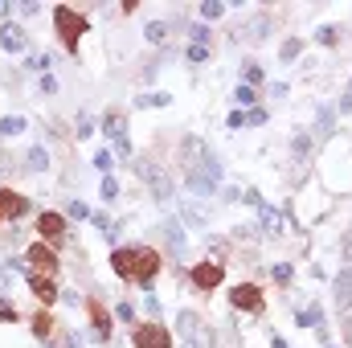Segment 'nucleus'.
Returning <instances> with one entry per match:
<instances>
[{
  "label": "nucleus",
  "mask_w": 352,
  "mask_h": 348,
  "mask_svg": "<svg viewBox=\"0 0 352 348\" xmlns=\"http://www.w3.org/2000/svg\"><path fill=\"white\" fill-rule=\"evenodd\" d=\"M188 58H192V62H205V58H209V50H205V45H192V50H188Z\"/></svg>",
  "instance_id": "nucleus-22"
},
{
  "label": "nucleus",
  "mask_w": 352,
  "mask_h": 348,
  "mask_svg": "<svg viewBox=\"0 0 352 348\" xmlns=\"http://www.w3.org/2000/svg\"><path fill=\"white\" fill-rule=\"evenodd\" d=\"M25 213V197H16L12 188H0V217H21Z\"/></svg>",
  "instance_id": "nucleus-12"
},
{
  "label": "nucleus",
  "mask_w": 352,
  "mask_h": 348,
  "mask_svg": "<svg viewBox=\"0 0 352 348\" xmlns=\"http://www.w3.org/2000/svg\"><path fill=\"white\" fill-rule=\"evenodd\" d=\"M184 176H188V188H192L197 197H209V193L221 184V164H217V160H213V152H209L197 168H188Z\"/></svg>",
  "instance_id": "nucleus-2"
},
{
  "label": "nucleus",
  "mask_w": 352,
  "mask_h": 348,
  "mask_svg": "<svg viewBox=\"0 0 352 348\" xmlns=\"http://www.w3.org/2000/svg\"><path fill=\"white\" fill-rule=\"evenodd\" d=\"M164 33H168V29H164L160 21H152V25H148V41H156V45H160V41H164Z\"/></svg>",
  "instance_id": "nucleus-21"
},
{
  "label": "nucleus",
  "mask_w": 352,
  "mask_h": 348,
  "mask_svg": "<svg viewBox=\"0 0 352 348\" xmlns=\"http://www.w3.org/2000/svg\"><path fill=\"white\" fill-rule=\"evenodd\" d=\"M107 135L115 140L119 156H127V152H131V144H127V127H123V119H119V115H107Z\"/></svg>",
  "instance_id": "nucleus-9"
},
{
  "label": "nucleus",
  "mask_w": 352,
  "mask_h": 348,
  "mask_svg": "<svg viewBox=\"0 0 352 348\" xmlns=\"http://www.w3.org/2000/svg\"><path fill=\"white\" fill-rule=\"evenodd\" d=\"M16 131H25V119H4L0 123V135H16Z\"/></svg>",
  "instance_id": "nucleus-20"
},
{
  "label": "nucleus",
  "mask_w": 352,
  "mask_h": 348,
  "mask_svg": "<svg viewBox=\"0 0 352 348\" xmlns=\"http://www.w3.org/2000/svg\"><path fill=\"white\" fill-rule=\"evenodd\" d=\"M135 348H173V336H168L164 328L148 324V328H140V332H135Z\"/></svg>",
  "instance_id": "nucleus-5"
},
{
  "label": "nucleus",
  "mask_w": 352,
  "mask_h": 348,
  "mask_svg": "<svg viewBox=\"0 0 352 348\" xmlns=\"http://www.w3.org/2000/svg\"><path fill=\"white\" fill-rule=\"evenodd\" d=\"M0 45H4L8 54H21V50L29 45V37H25V29H16V25H4V29H0Z\"/></svg>",
  "instance_id": "nucleus-8"
},
{
  "label": "nucleus",
  "mask_w": 352,
  "mask_h": 348,
  "mask_svg": "<svg viewBox=\"0 0 352 348\" xmlns=\"http://www.w3.org/2000/svg\"><path fill=\"white\" fill-rule=\"evenodd\" d=\"M238 102H254V90H250V87H238Z\"/></svg>",
  "instance_id": "nucleus-25"
},
{
  "label": "nucleus",
  "mask_w": 352,
  "mask_h": 348,
  "mask_svg": "<svg viewBox=\"0 0 352 348\" xmlns=\"http://www.w3.org/2000/svg\"><path fill=\"white\" fill-rule=\"evenodd\" d=\"M33 291H37V299H41V303H54V299H58L54 283H50V279H41V274H33Z\"/></svg>",
  "instance_id": "nucleus-16"
},
{
  "label": "nucleus",
  "mask_w": 352,
  "mask_h": 348,
  "mask_svg": "<svg viewBox=\"0 0 352 348\" xmlns=\"http://www.w3.org/2000/svg\"><path fill=\"white\" fill-rule=\"evenodd\" d=\"M115 270H119V274H123V279H131V266H135V250H119V254H115Z\"/></svg>",
  "instance_id": "nucleus-17"
},
{
  "label": "nucleus",
  "mask_w": 352,
  "mask_h": 348,
  "mask_svg": "<svg viewBox=\"0 0 352 348\" xmlns=\"http://www.w3.org/2000/svg\"><path fill=\"white\" fill-rule=\"evenodd\" d=\"M344 254H349V262H352V234L344 238Z\"/></svg>",
  "instance_id": "nucleus-26"
},
{
  "label": "nucleus",
  "mask_w": 352,
  "mask_h": 348,
  "mask_svg": "<svg viewBox=\"0 0 352 348\" xmlns=\"http://www.w3.org/2000/svg\"><path fill=\"white\" fill-rule=\"evenodd\" d=\"M336 299H340L344 307H352V262L336 274Z\"/></svg>",
  "instance_id": "nucleus-15"
},
{
  "label": "nucleus",
  "mask_w": 352,
  "mask_h": 348,
  "mask_svg": "<svg viewBox=\"0 0 352 348\" xmlns=\"http://www.w3.org/2000/svg\"><path fill=\"white\" fill-rule=\"evenodd\" d=\"M29 262H33L37 270H45V274H54V270H58V259H54V250H45V246H33V250H29Z\"/></svg>",
  "instance_id": "nucleus-14"
},
{
  "label": "nucleus",
  "mask_w": 352,
  "mask_h": 348,
  "mask_svg": "<svg viewBox=\"0 0 352 348\" xmlns=\"http://www.w3.org/2000/svg\"><path fill=\"white\" fill-rule=\"evenodd\" d=\"M115 193H119V188H115V180H111V176H107V180H102V197H107V201H111V197H115Z\"/></svg>",
  "instance_id": "nucleus-23"
},
{
  "label": "nucleus",
  "mask_w": 352,
  "mask_h": 348,
  "mask_svg": "<svg viewBox=\"0 0 352 348\" xmlns=\"http://www.w3.org/2000/svg\"><path fill=\"white\" fill-rule=\"evenodd\" d=\"M234 307H246V312H258L263 307V299H258V287H234Z\"/></svg>",
  "instance_id": "nucleus-11"
},
{
  "label": "nucleus",
  "mask_w": 352,
  "mask_h": 348,
  "mask_svg": "<svg viewBox=\"0 0 352 348\" xmlns=\"http://www.w3.org/2000/svg\"><path fill=\"white\" fill-rule=\"evenodd\" d=\"M33 328H37V336H45V332H50V320H45V316H37V320H33Z\"/></svg>",
  "instance_id": "nucleus-24"
},
{
  "label": "nucleus",
  "mask_w": 352,
  "mask_h": 348,
  "mask_svg": "<svg viewBox=\"0 0 352 348\" xmlns=\"http://www.w3.org/2000/svg\"><path fill=\"white\" fill-rule=\"evenodd\" d=\"M54 21H58V29H62L66 45L74 50V45H78V37H82V21H78V17H74L70 8H58V12H54Z\"/></svg>",
  "instance_id": "nucleus-4"
},
{
  "label": "nucleus",
  "mask_w": 352,
  "mask_h": 348,
  "mask_svg": "<svg viewBox=\"0 0 352 348\" xmlns=\"http://www.w3.org/2000/svg\"><path fill=\"white\" fill-rule=\"evenodd\" d=\"M37 230H41V238H50V242H58V238L66 234L58 213H41V217H37Z\"/></svg>",
  "instance_id": "nucleus-13"
},
{
  "label": "nucleus",
  "mask_w": 352,
  "mask_h": 348,
  "mask_svg": "<svg viewBox=\"0 0 352 348\" xmlns=\"http://www.w3.org/2000/svg\"><path fill=\"white\" fill-rule=\"evenodd\" d=\"M192 283H197V287H205V291H209V287H217V283H221V262H201V266L192 270Z\"/></svg>",
  "instance_id": "nucleus-7"
},
{
  "label": "nucleus",
  "mask_w": 352,
  "mask_h": 348,
  "mask_svg": "<svg viewBox=\"0 0 352 348\" xmlns=\"http://www.w3.org/2000/svg\"><path fill=\"white\" fill-rule=\"evenodd\" d=\"M156 270H160V259H156V250H135V266H131V279L148 283V279H152Z\"/></svg>",
  "instance_id": "nucleus-6"
},
{
  "label": "nucleus",
  "mask_w": 352,
  "mask_h": 348,
  "mask_svg": "<svg viewBox=\"0 0 352 348\" xmlns=\"http://www.w3.org/2000/svg\"><path fill=\"white\" fill-rule=\"evenodd\" d=\"M349 345H352V332H349Z\"/></svg>",
  "instance_id": "nucleus-27"
},
{
  "label": "nucleus",
  "mask_w": 352,
  "mask_h": 348,
  "mask_svg": "<svg viewBox=\"0 0 352 348\" xmlns=\"http://www.w3.org/2000/svg\"><path fill=\"white\" fill-rule=\"evenodd\" d=\"M140 176L148 180V188H152V197H156V201H173V180H168V173H164L160 164L144 160V164H140Z\"/></svg>",
  "instance_id": "nucleus-3"
},
{
  "label": "nucleus",
  "mask_w": 352,
  "mask_h": 348,
  "mask_svg": "<svg viewBox=\"0 0 352 348\" xmlns=\"http://www.w3.org/2000/svg\"><path fill=\"white\" fill-rule=\"evenodd\" d=\"M205 156H209V148H205L197 135H188V140H184V173H188V168H197Z\"/></svg>",
  "instance_id": "nucleus-10"
},
{
  "label": "nucleus",
  "mask_w": 352,
  "mask_h": 348,
  "mask_svg": "<svg viewBox=\"0 0 352 348\" xmlns=\"http://www.w3.org/2000/svg\"><path fill=\"white\" fill-rule=\"evenodd\" d=\"M164 234H168V242H173L176 250H184V230H180V221H168Z\"/></svg>",
  "instance_id": "nucleus-19"
},
{
  "label": "nucleus",
  "mask_w": 352,
  "mask_h": 348,
  "mask_svg": "<svg viewBox=\"0 0 352 348\" xmlns=\"http://www.w3.org/2000/svg\"><path fill=\"white\" fill-rule=\"evenodd\" d=\"M176 336L184 340V348H213V332L205 328V320L197 312H180L176 316Z\"/></svg>",
  "instance_id": "nucleus-1"
},
{
  "label": "nucleus",
  "mask_w": 352,
  "mask_h": 348,
  "mask_svg": "<svg viewBox=\"0 0 352 348\" xmlns=\"http://www.w3.org/2000/svg\"><path fill=\"white\" fill-rule=\"evenodd\" d=\"M29 168H33V173L50 168V156H45V148H33V152H29Z\"/></svg>",
  "instance_id": "nucleus-18"
}]
</instances>
